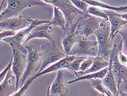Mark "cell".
Listing matches in <instances>:
<instances>
[{
    "mask_svg": "<svg viewBox=\"0 0 127 96\" xmlns=\"http://www.w3.org/2000/svg\"><path fill=\"white\" fill-rule=\"evenodd\" d=\"M35 79L34 78L33 76L30 77L29 79H27V80L25 82V83L23 86L21 87L20 90L10 96H24V95L25 94L27 90L29 89V88L31 86L33 81Z\"/></svg>",
    "mask_w": 127,
    "mask_h": 96,
    "instance_id": "d4e9b609",
    "label": "cell"
},
{
    "mask_svg": "<svg viewBox=\"0 0 127 96\" xmlns=\"http://www.w3.org/2000/svg\"><path fill=\"white\" fill-rule=\"evenodd\" d=\"M118 58H119V60L122 64L125 65H127V56L126 54L122 53V50H121L118 54Z\"/></svg>",
    "mask_w": 127,
    "mask_h": 96,
    "instance_id": "4dcf8cb0",
    "label": "cell"
},
{
    "mask_svg": "<svg viewBox=\"0 0 127 96\" xmlns=\"http://www.w3.org/2000/svg\"><path fill=\"white\" fill-rule=\"evenodd\" d=\"M93 59L94 57H87L82 63L79 72H85L90 69L93 64Z\"/></svg>",
    "mask_w": 127,
    "mask_h": 96,
    "instance_id": "83f0119b",
    "label": "cell"
},
{
    "mask_svg": "<svg viewBox=\"0 0 127 96\" xmlns=\"http://www.w3.org/2000/svg\"><path fill=\"white\" fill-rule=\"evenodd\" d=\"M80 37L78 36L75 33L70 31V34L66 36L62 39V44L65 54L67 56L69 55L74 46L78 42Z\"/></svg>",
    "mask_w": 127,
    "mask_h": 96,
    "instance_id": "d6986e66",
    "label": "cell"
},
{
    "mask_svg": "<svg viewBox=\"0 0 127 96\" xmlns=\"http://www.w3.org/2000/svg\"><path fill=\"white\" fill-rule=\"evenodd\" d=\"M106 96H115L114 95L112 94V93L109 90H107V93L106 94Z\"/></svg>",
    "mask_w": 127,
    "mask_h": 96,
    "instance_id": "836d02e7",
    "label": "cell"
},
{
    "mask_svg": "<svg viewBox=\"0 0 127 96\" xmlns=\"http://www.w3.org/2000/svg\"><path fill=\"white\" fill-rule=\"evenodd\" d=\"M75 56H67L63 59L50 65L49 67L47 68L46 69L43 70L41 73L36 74L35 75H33L34 78L35 79H37L41 76L45 75V74L55 72V71H58L60 70L64 69L69 70L70 63L73 61V60L75 58Z\"/></svg>",
    "mask_w": 127,
    "mask_h": 96,
    "instance_id": "9a60e30c",
    "label": "cell"
},
{
    "mask_svg": "<svg viewBox=\"0 0 127 96\" xmlns=\"http://www.w3.org/2000/svg\"><path fill=\"white\" fill-rule=\"evenodd\" d=\"M13 58H14V53L12 52V57H11V58L10 61L8 63V65L6 66V67L4 68V69L3 70L2 72L0 74V78H1V79H0V82H2L4 78H5V76L7 75L8 73L12 69V66H13Z\"/></svg>",
    "mask_w": 127,
    "mask_h": 96,
    "instance_id": "f1b7e54d",
    "label": "cell"
},
{
    "mask_svg": "<svg viewBox=\"0 0 127 96\" xmlns=\"http://www.w3.org/2000/svg\"><path fill=\"white\" fill-rule=\"evenodd\" d=\"M17 32H18L12 31V30H5V31H1V33H0V39H1V41H2V40L5 39V38L13 37L14 36H15Z\"/></svg>",
    "mask_w": 127,
    "mask_h": 96,
    "instance_id": "f546056e",
    "label": "cell"
},
{
    "mask_svg": "<svg viewBox=\"0 0 127 96\" xmlns=\"http://www.w3.org/2000/svg\"><path fill=\"white\" fill-rule=\"evenodd\" d=\"M12 52L14 58L12 70L16 78V89H18L21 78L27 67V54L18 49H12Z\"/></svg>",
    "mask_w": 127,
    "mask_h": 96,
    "instance_id": "30bf717a",
    "label": "cell"
},
{
    "mask_svg": "<svg viewBox=\"0 0 127 96\" xmlns=\"http://www.w3.org/2000/svg\"><path fill=\"white\" fill-rule=\"evenodd\" d=\"M109 16V22L110 25V41L112 45L113 41L116 36L118 34L120 30L123 27L127 25V21L117 15V13L109 11H105Z\"/></svg>",
    "mask_w": 127,
    "mask_h": 96,
    "instance_id": "7c38bea8",
    "label": "cell"
},
{
    "mask_svg": "<svg viewBox=\"0 0 127 96\" xmlns=\"http://www.w3.org/2000/svg\"><path fill=\"white\" fill-rule=\"evenodd\" d=\"M33 19L26 14H20L15 17L11 18L0 22L1 31L12 30L19 31L29 27Z\"/></svg>",
    "mask_w": 127,
    "mask_h": 96,
    "instance_id": "9c48e42d",
    "label": "cell"
},
{
    "mask_svg": "<svg viewBox=\"0 0 127 96\" xmlns=\"http://www.w3.org/2000/svg\"><path fill=\"white\" fill-rule=\"evenodd\" d=\"M46 3L55 6L62 11L66 21V28L72 25L73 21L77 16H89L91 15L86 14L78 9L71 1L69 0H54V1H44Z\"/></svg>",
    "mask_w": 127,
    "mask_h": 96,
    "instance_id": "5b68a950",
    "label": "cell"
},
{
    "mask_svg": "<svg viewBox=\"0 0 127 96\" xmlns=\"http://www.w3.org/2000/svg\"><path fill=\"white\" fill-rule=\"evenodd\" d=\"M52 26H53L49 23L41 24L35 27L30 32L24 45H26L30 40L33 38H46L50 42H51L54 40L51 36V33L53 31Z\"/></svg>",
    "mask_w": 127,
    "mask_h": 96,
    "instance_id": "8fae6325",
    "label": "cell"
},
{
    "mask_svg": "<svg viewBox=\"0 0 127 96\" xmlns=\"http://www.w3.org/2000/svg\"><path fill=\"white\" fill-rule=\"evenodd\" d=\"M86 2L92 6L98 7L101 9H108L109 11L117 13L118 14H124L127 13V5L123 6L115 7L109 5L101 1H85Z\"/></svg>",
    "mask_w": 127,
    "mask_h": 96,
    "instance_id": "ac0fdd59",
    "label": "cell"
},
{
    "mask_svg": "<svg viewBox=\"0 0 127 96\" xmlns=\"http://www.w3.org/2000/svg\"><path fill=\"white\" fill-rule=\"evenodd\" d=\"M98 54V45L96 41L88 40L80 37L74 46L69 56L95 57Z\"/></svg>",
    "mask_w": 127,
    "mask_h": 96,
    "instance_id": "ba28073f",
    "label": "cell"
},
{
    "mask_svg": "<svg viewBox=\"0 0 127 96\" xmlns=\"http://www.w3.org/2000/svg\"><path fill=\"white\" fill-rule=\"evenodd\" d=\"M50 96H53V95H50Z\"/></svg>",
    "mask_w": 127,
    "mask_h": 96,
    "instance_id": "8d00e7d4",
    "label": "cell"
},
{
    "mask_svg": "<svg viewBox=\"0 0 127 96\" xmlns=\"http://www.w3.org/2000/svg\"><path fill=\"white\" fill-rule=\"evenodd\" d=\"M91 85L95 90L100 92L101 94L105 95L107 93V89L105 86L101 79H92L89 81Z\"/></svg>",
    "mask_w": 127,
    "mask_h": 96,
    "instance_id": "cb8c5ba5",
    "label": "cell"
},
{
    "mask_svg": "<svg viewBox=\"0 0 127 96\" xmlns=\"http://www.w3.org/2000/svg\"><path fill=\"white\" fill-rule=\"evenodd\" d=\"M118 34L122 36V52L127 56V25L121 29Z\"/></svg>",
    "mask_w": 127,
    "mask_h": 96,
    "instance_id": "484cf974",
    "label": "cell"
},
{
    "mask_svg": "<svg viewBox=\"0 0 127 96\" xmlns=\"http://www.w3.org/2000/svg\"><path fill=\"white\" fill-rule=\"evenodd\" d=\"M107 21L103 19L90 15L80 16L71 27L70 31L80 37L86 38L95 34L96 31L104 26Z\"/></svg>",
    "mask_w": 127,
    "mask_h": 96,
    "instance_id": "6da1fadb",
    "label": "cell"
},
{
    "mask_svg": "<svg viewBox=\"0 0 127 96\" xmlns=\"http://www.w3.org/2000/svg\"><path fill=\"white\" fill-rule=\"evenodd\" d=\"M87 13L88 14L92 16L103 19L107 21L109 20V16L107 14L99 7L90 5L88 9Z\"/></svg>",
    "mask_w": 127,
    "mask_h": 96,
    "instance_id": "7402d4cb",
    "label": "cell"
},
{
    "mask_svg": "<svg viewBox=\"0 0 127 96\" xmlns=\"http://www.w3.org/2000/svg\"><path fill=\"white\" fill-rule=\"evenodd\" d=\"M117 15L121 17V18H122L125 20L127 21V13H124V14H118L117 13Z\"/></svg>",
    "mask_w": 127,
    "mask_h": 96,
    "instance_id": "1f68e13d",
    "label": "cell"
},
{
    "mask_svg": "<svg viewBox=\"0 0 127 96\" xmlns=\"http://www.w3.org/2000/svg\"><path fill=\"white\" fill-rule=\"evenodd\" d=\"M118 96H127V93L123 92L122 90L119 89V95Z\"/></svg>",
    "mask_w": 127,
    "mask_h": 96,
    "instance_id": "d6a6232c",
    "label": "cell"
},
{
    "mask_svg": "<svg viewBox=\"0 0 127 96\" xmlns=\"http://www.w3.org/2000/svg\"><path fill=\"white\" fill-rule=\"evenodd\" d=\"M71 2L78 9L86 14H88V9L90 5L87 3L85 1H79V0H71Z\"/></svg>",
    "mask_w": 127,
    "mask_h": 96,
    "instance_id": "4316f807",
    "label": "cell"
},
{
    "mask_svg": "<svg viewBox=\"0 0 127 96\" xmlns=\"http://www.w3.org/2000/svg\"><path fill=\"white\" fill-rule=\"evenodd\" d=\"M50 21V20H39L38 19H33L31 25L29 27L18 31L14 36L5 38V39L2 40V41L9 44L12 49H20L21 51L25 53V50H26V49L24 47V45L30 32L37 26L43 24L49 23Z\"/></svg>",
    "mask_w": 127,
    "mask_h": 96,
    "instance_id": "8992f818",
    "label": "cell"
},
{
    "mask_svg": "<svg viewBox=\"0 0 127 96\" xmlns=\"http://www.w3.org/2000/svg\"><path fill=\"white\" fill-rule=\"evenodd\" d=\"M44 44L39 45H24V47L27 51V63L25 71L22 76L20 83L22 87L30 77L36 74L42 63V51Z\"/></svg>",
    "mask_w": 127,
    "mask_h": 96,
    "instance_id": "7a4b0ae2",
    "label": "cell"
},
{
    "mask_svg": "<svg viewBox=\"0 0 127 96\" xmlns=\"http://www.w3.org/2000/svg\"><path fill=\"white\" fill-rule=\"evenodd\" d=\"M50 86H49L48 88V90H47V95L46 96H50Z\"/></svg>",
    "mask_w": 127,
    "mask_h": 96,
    "instance_id": "e575fe53",
    "label": "cell"
},
{
    "mask_svg": "<svg viewBox=\"0 0 127 96\" xmlns=\"http://www.w3.org/2000/svg\"><path fill=\"white\" fill-rule=\"evenodd\" d=\"M7 5L0 14L1 21L19 15V13L27 8L39 5H50L40 0H8Z\"/></svg>",
    "mask_w": 127,
    "mask_h": 96,
    "instance_id": "3957f363",
    "label": "cell"
},
{
    "mask_svg": "<svg viewBox=\"0 0 127 96\" xmlns=\"http://www.w3.org/2000/svg\"><path fill=\"white\" fill-rule=\"evenodd\" d=\"M66 56L67 55L60 50L56 45V41L54 40L51 42L44 44L42 63L39 71L37 74L41 73L49 67L50 65L54 64Z\"/></svg>",
    "mask_w": 127,
    "mask_h": 96,
    "instance_id": "277c9868",
    "label": "cell"
},
{
    "mask_svg": "<svg viewBox=\"0 0 127 96\" xmlns=\"http://www.w3.org/2000/svg\"><path fill=\"white\" fill-rule=\"evenodd\" d=\"M107 71H108V67L105 68L104 69L101 70L100 71H98V72L87 74V75L79 77V78H77L75 79L68 81L67 83L69 84H71L75 83V82L81 81H85V80L90 81L91 80L96 79L103 80L105 78V76H106Z\"/></svg>",
    "mask_w": 127,
    "mask_h": 96,
    "instance_id": "44dd1931",
    "label": "cell"
},
{
    "mask_svg": "<svg viewBox=\"0 0 127 96\" xmlns=\"http://www.w3.org/2000/svg\"><path fill=\"white\" fill-rule=\"evenodd\" d=\"M98 96H106L105 95H104V94H100V95H99Z\"/></svg>",
    "mask_w": 127,
    "mask_h": 96,
    "instance_id": "d590c367",
    "label": "cell"
},
{
    "mask_svg": "<svg viewBox=\"0 0 127 96\" xmlns=\"http://www.w3.org/2000/svg\"><path fill=\"white\" fill-rule=\"evenodd\" d=\"M109 65V60H106L99 57H94L93 64L90 69L85 72H79V71L77 72L75 75L77 76V78H79V77L87 75V74L98 72V71L108 67Z\"/></svg>",
    "mask_w": 127,
    "mask_h": 96,
    "instance_id": "e0dca14e",
    "label": "cell"
},
{
    "mask_svg": "<svg viewBox=\"0 0 127 96\" xmlns=\"http://www.w3.org/2000/svg\"><path fill=\"white\" fill-rule=\"evenodd\" d=\"M16 91V78L11 69L0 83V96H10Z\"/></svg>",
    "mask_w": 127,
    "mask_h": 96,
    "instance_id": "4fadbf2b",
    "label": "cell"
},
{
    "mask_svg": "<svg viewBox=\"0 0 127 96\" xmlns=\"http://www.w3.org/2000/svg\"><path fill=\"white\" fill-rule=\"evenodd\" d=\"M110 25L109 21L95 33L98 45L97 57L109 60L112 45L110 41Z\"/></svg>",
    "mask_w": 127,
    "mask_h": 96,
    "instance_id": "52a82bcc",
    "label": "cell"
},
{
    "mask_svg": "<svg viewBox=\"0 0 127 96\" xmlns=\"http://www.w3.org/2000/svg\"><path fill=\"white\" fill-rule=\"evenodd\" d=\"M86 58V57L75 56V58L70 63L69 71L75 75L77 72L80 71V68L82 63Z\"/></svg>",
    "mask_w": 127,
    "mask_h": 96,
    "instance_id": "603a6c76",
    "label": "cell"
},
{
    "mask_svg": "<svg viewBox=\"0 0 127 96\" xmlns=\"http://www.w3.org/2000/svg\"><path fill=\"white\" fill-rule=\"evenodd\" d=\"M104 85L106 89L109 90L115 96L119 95V87L116 80L115 76L112 73L111 63L109 61V65L108 67V71L105 78L102 80Z\"/></svg>",
    "mask_w": 127,
    "mask_h": 96,
    "instance_id": "2e32d148",
    "label": "cell"
},
{
    "mask_svg": "<svg viewBox=\"0 0 127 96\" xmlns=\"http://www.w3.org/2000/svg\"><path fill=\"white\" fill-rule=\"evenodd\" d=\"M53 7L54 15L53 17L50 21V24L52 26L61 27L65 32L66 30V21L64 16L59 8L55 6H53Z\"/></svg>",
    "mask_w": 127,
    "mask_h": 96,
    "instance_id": "ffe728a7",
    "label": "cell"
},
{
    "mask_svg": "<svg viewBox=\"0 0 127 96\" xmlns=\"http://www.w3.org/2000/svg\"><path fill=\"white\" fill-rule=\"evenodd\" d=\"M68 93V89L65 86L63 77V71H57L56 77L50 85V95L54 96H66Z\"/></svg>",
    "mask_w": 127,
    "mask_h": 96,
    "instance_id": "5bb4252c",
    "label": "cell"
}]
</instances>
